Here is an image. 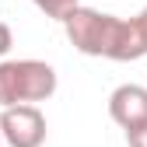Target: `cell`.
<instances>
[{
    "label": "cell",
    "mask_w": 147,
    "mask_h": 147,
    "mask_svg": "<svg viewBox=\"0 0 147 147\" xmlns=\"http://www.w3.org/2000/svg\"><path fill=\"white\" fill-rule=\"evenodd\" d=\"M147 56V7L133 18H119V32H116V49L112 60L116 63H133Z\"/></svg>",
    "instance_id": "obj_5"
},
{
    "label": "cell",
    "mask_w": 147,
    "mask_h": 147,
    "mask_svg": "<svg viewBox=\"0 0 147 147\" xmlns=\"http://www.w3.org/2000/svg\"><path fill=\"white\" fill-rule=\"evenodd\" d=\"M46 116L39 105H11L0 109V140L7 147H42L46 144Z\"/></svg>",
    "instance_id": "obj_3"
},
{
    "label": "cell",
    "mask_w": 147,
    "mask_h": 147,
    "mask_svg": "<svg viewBox=\"0 0 147 147\" xmlns=\"http://www.w3.org/2000/svg\"><path fill=\"white\" fill-rule=\"evenodd\" d=\"M11 46H14V32H11V25H4V21H0V60L11 53Z\"/></svg>",
    "instance_id": "obj_8"
},
{
    "label": "cell",
    "mask_w": 147,
    "mask_h": 147,
    "mask_svg": "<svg viewBox=\"0 0 147 147\" xmlns=\"http://www.w3.org/2000/svg\"><path fill=\"white\" fill-rule=\"evenodd\" d=\"M63 32H67V42L77 49V53H84V56L112 60L116 32H119V14L95 11V7H77V11L67 14Z\"/></svg>",
    "instance_id": "obj_2"
},
{
    "label": "cell",
    "mask_w": 147,
    "mask_h": 147,
    "mask_svg": "<svg viewBox=\"0 0 147 147\" xmlns=\"http://www.w3.org/2000/svg\"><path fill=\"white\" fill-rule=\"evenodd\" d=\"M32 4L39 7L46 18H53V21H60V25H63V21H67V14L81 7V0H32Z\"/></svg>",
    "instance_id": "obj_6"
},
{
    "label": "cell",
    "mask_w": 147,
    "mask_h": 147,
    "mask_svg": "<svg viewBox=\"0 0 147 147\" xmlns=\"http://www.w3.org/2000/svg\"><path fill=\"white\" fill-rule=\"evenodd\" d=\"M56 84L60 77L46 60H0V109L49 102Z\"/></svg>",
    "instance_id": "obj_1"
},
{
    "label": "cell",
    "mask_w": 147,
    "mask_h": 147,
    "mask_svg": "<svg viewBox=\"0 0 147 147\" xmlns=\"http://www.w3.org/2000/svg\"><path fill=\"white\" fill-rule=\"evenodd\" d=\"M126 144L130 147H147V123L137 126V130H126Z\"/></svg>",
    "instance_id": "obj_7"
},
{
    "label": "cell",
    "mask_w": 147,
    "mask_h": 147,
    "mask_svg": "<svg viewBox=\"0 0 147 147\" xmlns=\"http://www.w3.org/2000/svg\"><path fill=\"white\" fill-rule=\"evenodd\" d=\"M0 147H4V140H0Z\"/></svg>",
    "instance_id": "obj_9"
},
{
    "label": "cell",
    "mask_w": 147,
    "mask_h": 147,
    "mask_svg": "<svg viewBox=\"0 0 147 147\" xmlns=\"http://www.w3.org/2000/svg\"><path fill=\"white\" fill-rule=\"evenodd\" d=\"M109 116H112V123L123 126V130L144 126L147 123V88L133 84V81L112 88V95H109Z\"/></svg>",
    "instance_id": "obj_4"
}]
</instances>
